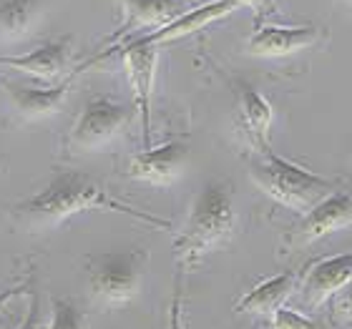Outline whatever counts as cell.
Masks as SVG:
<instances>
[{"instance_id":"obj_20","label":"cell","mask_w":352,"mask_h":329,"mask_svg":"<svg viewBox=\"0 0 352 329\" xmlns=\"http://www.w3.org/2000/svg\"><path fill=\"white\" fill-rule=\"evenodd\" d=\"M332 317L342 324H352V282L338 297H332Z\"/></svg>"},{"instance_id":"obj_17","label":"cell","mask_w":352,"mask_h":329,"mask_svg":"<svg viewBox=\"0 0 352 329\" xmlns=\"http://www.w3.org/2000/svg\"><path fill=\"white\" fill-rule=\"evenodd\" d=\"M43 0H0V38H23L41 15Z\"/></svg>"},{"instance_id":"obj_4","label":"cell","mask_w":352,"mask_h":329,"mask_svg":"<svg viewBox=\"0 0 352 329\" xmlns=\"http://www.w3.org/2000/svg\"><path fill=\"white\" fill-rule=\"evenodd\" d=\"M148 254L124 249L88 256V294L98 307H124L139 297L146 277Z\"/></svg>"},{"instance_id":"obj_11","label":"cell","mask_w":352,"mask_h":329,"mask_svg":"<svg viewBox=\"0 0 352 329\" xmlns=\"http://www.w3.org/2000/svg\"><path fill=\"white\" fill-rule=\"evenodd\" d=\"M324 30L320 25H277L264 23L247 41V53L259 58H282L305 48H315L322 43Z\"/></svg>"},{"instance_id":"obj_9","label":"cell","mask_w":352,"mask_h":329,"mask_svg":"<svg viewBox=\"0 0 352 329\" xmlns=\"http://www.w3.org/2000/svg\"><path fill=\"white\" fill-rule=\"evenodd\" d=\"M189 161V146L184 141H166L159 146L141 148L126 163L124 174L133 181L166 186L182 176L184 166Z\"/></svg>"},{"instance_id":"obj_7","label":"cell","mask_w":352,"mask_h":329,"mask_svg":"<svg viewBox=\"0 0 352 329\" xmlns=\"http://www.w3.org/2000/svg\"><path fill=\"white\" fill-rule=\"evenodd\" d=\"M124 66L133 91V106L141 118L144 148L151 146V98H154L156 66H159V45L144 43L141 38L124 45Z\"/></svg>"},{"instance_id":"obj_6","label":"cell","mask_w":352,"mask_h":329,"mask_svg":"<svg viewBox=\"0 0 352 329\" xmlns=\"http://www.w3.org/2000/svg\"><path fill=\"white\" fill-rule=\"evenodd\" d=\"M347 227H352V191H332L307 214H302L294 227L287 229L282 249L292 254Z\"/></svg>"},{"instance_id":"obj_16","label":"cell","mask_w":352,"mask_h":329,"mask_svg":"<svg viewBox=\"0 0 352 329\" xmlns=\"http://www.w3.org/2000/svg\"><path fill=\"white\" fill-rule=\"evenodd\" d=\"M236 8H239V3H234V0H212V3H204V5L186 10V13L179 15L176 21H171L169 25H164V28H159V30H151V33L144 36L141 41H144V43H151V45L179 41V38L191 36V33L206 28L209 23L219 21V18H224V15L234 13Z\"/></svg>"},{"instance_id":"obj_3","label":"cell","mask_w":352,"mask_h":329,"mask_svg":"<svg viewBox=\"0 0 352 329\" xmlns=\"http://www.w3.org/2000/svg\"><path fill=\"white\" fill-rule=\"evenodd\" d=\"M250 179L262 194L279 201L282 206L292 209L297 214H307L312 206H317L324 196L338 191V181L309 171L294 161H287L274 151L252 154Z\"/></svg>"},{"instance_id":"obj_25","label":"cell","mask_w":352,"mask_h":329,"mask_svg":"<svg viewBox=\"0 0 352 329\" xmlns=\"http://www.w3.org/2000/svg\"><path fill=\"white\" fill-rule=\"evenodd\" d=\"M347 3H352V0H347Z\"/></svg>"},{"instance_id":"obj_18","label":"cell","mask_w":352,"mask_h":329,"mask_svg":"<svg viewBox=\"0 0 352 329\" xmlns=\"http://www.w3.org/2000/svg\"><path fill=\"white\" fill-rule=\"evenodd\" d=\"M48 329H91L88 317L81 309L76 307L71 299H60L53 297L51 299V324Z\"/></svg>"},{"instance_id":"obj_23","label":"cell","mask_w":352,"mask_h":329,"mask_svg":"<svg viewBox=\"0 0 352 329\" xmlns=\"http://www.w3.org/2000/svg\"><path fill=\"white\" fill-rule=\"evenodd\" d=\"M169 329H184V307H182V294H176L174 302H171Z\"/></svg>"},{"instance_id":"obj_14","label":"cell","mask_w":352,"mask_h":329,"mask_svg":"<svg viewBox=\"0 0 352 329\" xmlns=\"http://www.w3.org/2000/svg\"><path fill=\"white\" fill-rule=\"evenodd\" d=\"M124 10V23L113 41L131 36L141 28H164L186 13V0H118Z\"/></svg>"},{"instance_id":"obj_13","label":"cell","mask_w":352,"mask_h":329,"mask_svg":"<svg viewBox=\"0 0 352 329\" xmlns=\"http://www.w3.org/2000/svg\"><path fill=\"white\" fill-rule=\"evenodd\" d=\"M236 106H239V118H236V126H239V133L242 139L247 141L252 154H264L270 151V131H272V121H274V111H272V103L259 93L254 86H247V83H239V91H236Z\"/></svg>"},{"instance_id":"obj_19","label":"cell","mask_w":352,"mask_h":329,"mask_svg":"<svg viewBox=\"0 0 352 329\" xmlns=\"http://www.w3.org/2000/svg\"><path fill=\"white\" fill-rule=\"evenodd\" d=\"M272 329H320V324H315L309 317H305L297 309L279 307L272 315Z\"/></svg>"},{"instance_id":"obj_22","label":"cell","mask_w":352,"mask_h":329,"mask_svg":"<svg viewBox=\"0 0 352 329\" xmlns=\"http://www.w3.org/2000/svg\"><path fill=\"white\" fill-rule=\"evenodd\" d=\"M18 329H45L43 324V317H41V304H38V297L33 294L30 297V307H28V315L23 317V322Z\"/></svg>"},{"instance_id":"obj_12","label":"cell","mask_w":352,"mask_h":329,"mask_svg":"<svg viewBox=\"0 0 352 329\" xmlns=\"http://www.w3.org/2000/svg\"><path fill=\"white\" fill-rule=\"evenodd\" d=\"M71 38H58V41H48V43L38 45L33 51L23 53V56H0V66L13 68L18 73H25L41 83H60L71 66Z\"/></svg>"},{"instance_id":"obj_15","label":"cell","mask_w":352,"mask_h":329,"mask_svg":"<svg viewBox=\"0 0 352 329\" xmlns=\"http://www.w3.org/2000/svg\"><path fill=\"white\" fill-rule=\"evenodd\" d=\"M302 271H282V274H274V277L262 279L257 286H252L250 292L244 294L242 299L236 302V312L239 315H274L289 294L300 286Z\"/></svg>"},{"instance_id":"obj_21","label":"cell","mask_w":352,"mask_h":329,"mask_svg":"<svg viewBox=\"0 0 352 329\" xmlns=\"http://www.w3.org/2000/svg\"><path fill=\"white\" fill-rule=\"evenodd\" d=\"M234 3H239V8L247 5L254 10V28L264 25V21L277 10V0H234Z\"/></svg>"},{"instance_id":"obj_2","label":"cell","mask_w":352,"mask_h":329,"mask_svg":"<svg viewBox=\"0 0 352 329\" xmlns=\"http://www.w3.org/2000/svg\"><path fill=\"white\" fill-rule=\"evenodd\" d=\"M236 229L234 186L227 181H206L194 194L182 229L174 239V251L184 271H194L214 249L232 239Z\"/></svg>"},{"instance_id":"obj_8","label":"cell","mask_w":352,"mask_h":329,"mask_svg":"<svg viewBox=\"0 0 352 329\" xmlns=\"http://www.w3.org/2000/svg\"><path fill=\"white\" fill-rule=\"evenodd\" d=\"M74 81L76 73L63 78L60 83H48V86H30L15 78H0V88L15 116L23 121H41V118L58 113L74 88Z\"/></svg>"},{"instance_id":"obj_10","label":"cell","mask_w":352,"mask_h":329,"mask_svg":"<svg viewBox=\"0 0 352 329\" xmlns=\"http://www.w3.org/2000/svg\"><path fill=\"white\" fill-rule=\"evenodd\" d=\"M352 282V251L335 256H322L309 264L307 271H302L300 294L302 302L309 309L322 307L324 302L338 297L342 289Z\"/></svg>"},{"instance_id":"obj_5","label":"cell","mask_w":352,"mask_h":329,"mask_svg":"<svg viewBox=\"0 0 352 329\" xmlns=\"http://www.w3.org/2000/svg\"><path fill=\"white\" fill-rule=\"evenodd\" d=\"M133 111L116 98L96 95L83 106L76 116L71 133L66 139V148L71 154H91L116 139L126 126L131 124Z\"/></svg>"},{"instance_id":"obj_24","label":"cell","mask_w":352,"mask_h":329,"mask_svg":"<svg viewBox=\"0 0 352 329\" xmlns=\"http://www.w3.org/2000/svg\"><path fill=\"white\" fill-rule=\"evenodd\" d=\"M23 292H25V286H13V289H6V292H0V309L6 307L8 302L15 299V297H18V294H23Z\"/></svg>"},{"instance_id":"obj_1","label":"cell","mask_w":352,"mask_h":329,"mask_svg":"<svg viewBox=\"0 0 352 329\" xmlns=\"http://www.w3.org/2000/svg\"><path fill=\"white\" fill-rule=\"evenodd\" d=\"M83 212H113L156 229H166L169 221L151 212H141L109 191V186L86 171H58L43 189L13 206V224L25 231H43L63 224Z\"/></svg>"}]
</instances>
